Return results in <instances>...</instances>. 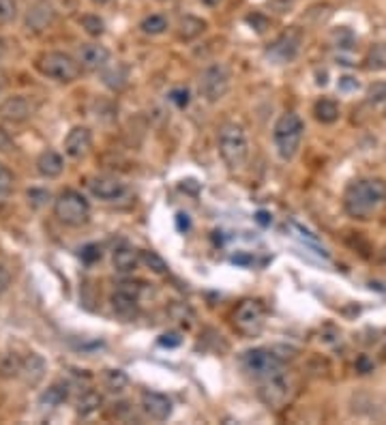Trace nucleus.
Returning a JSON list of instances; mask_svg holds the SVG:
<instances>
[{"label": "nucleus", "mask_w": 386, "mask_h": 425, "mask_svg": "<svg viewBox=\"0 0 386 425\" xmlns=\"http://www.w3.org/2000/svg\"><path fill=\"white\" fill-rule=\"evenodd\" d=\"M386 207L384 178H356L344 191V209L352 219L369 221Z\"/></svg>", "instance_id": "1"}, {"label": "nucleus", "mask_w": 386, "mask_h": 425, "mask_svg": "<svg viewBox=\"0 0 386 425\" xmlns=\"http://www.w3.org/2000/svg\"><path fill=\"white\" fill-rule=\"evenodd\" d=\"M217 146H219L221 162L228 166V170L238 172L247 166L252 146H249L247 131L240 125H236V123L221 125V129L217 133Z\"/></svg>", "instance_id": "2"}, {"label": "nucleus", "mask_w": 386, "mask_h": 425, "mask_svg": "<svg viewBox=\"0 0 386 425\" xmlns=\"http://www.w3.org/2000/svg\"><path fill=\"white\" fill-rule=\"evenodd\" d=\"M305 138V123L297 112H283L272 127V142L283 162H292L299 155Z\"/></svg>", "instance_id": "3"}, {"label": "nucleus", "mask_w": 386, "mask_h": 425, "mask_svg": "<svg viewBox=\"0 0 386 425\" xmlns=\"http://www.w3.org/2000/svg\"><path fill=\"white\" fill-rule=\"evenodd\" d=\"M240 367L247 376H252L258 383H264L268 378L286 374V363L279 354L268 348H252L240 354Z\"/></svg>", "instance_id": "4"}, {"label": "nucleus", "mask_w": 386, "mask_h": 425, "mask_svg": "<svg viewBox=\"0 0 386 425\" xmlns=\"http://www.w3.org/2000/svg\"><path fill=\"white\" fill-rule=\"evenodd\" d=\"M54 217L69 228H82L90 221L88 200L76 189H62L54 198Z\"/></svg>", "instance_id": "5"}, {"label": "nucleus", "mask_w": 386, "mask_h": 425, "mask_svg": "<svg viewBox=\"0 0 386 425\" xmlns=\"http://www.w3.org/2000/svg\"><path fill=\"white\" fill-rule=\"evenodd\" d=\"M37 69L41 76L50 78L54 82L60 84H71L80 78V73L84 71L78 58H73L71 54L64 52H43L37 58Z\"/></svg>", "instance_id": "6"}, {"label": "nucleus", "mask_w": 386, "mask_h": 425, "mask_svg": "<svg viewBox=\"0 0 386 425\" xmlns=\"http://www.w3.org/2000/svg\"><path fill=\"white\" fill-rule=\"evenodd\" d=\"M230 86H232V71H230V67L223 62L209 64L198 78L200 97L209 103H219L230 93Z\"/></svg>", "instance_id": "7"}, {"label": "nucleus", "mask_w": 386, "mask_h": 425, "mask_svg": "<svg viewBox=\"0 0 386 425\" xmlns=\"http://www.w3.org/2000/svg\"><path fill=\"white\" fill-rule=\"evenodd\" d=\"M234 329L247 338H256V335L262 333L264 322H266V309L260 301L247 299L243 301L236 309H234Z\"/></svg>", "instance_id": "8"}, {"label": "nucleus", "mask_w": 386, "mask_h": 425, "mask_svg": "<svg viewBox=\"0 0 386 425\" xmlns=\"http://www.w3.org/2000/svg\"><path fill=\"white\" fill-rule=\"evenodd\" d=\"M140 295H142V286L135 281H121L116 284L114 293L109 295V303L114 314L121 316L123 320H131L138 314V303H140Z\"/></svg>", "instance_id": "9"}, {"label": "nucleus", "mask_w": 386, "mask_h": 425, "mask_svg": "<svg viewBox=\"0 0 386 425\" xmlns=\"http://www.w3.org/2000/svg\"><path fill=\"white\" fill-rule=\"evenodd\" d=\"M258 395L268 408H283L292 397V385L288 380V372L260 383Z\"/></svg>", "instance_id": "10"}, {"label": "nucleus", "mask_w": 386, "mask_h": 425, "mask_svg": "<svg viewBox=\"0 0 386 425\" xmlns=\"http://www.w3.org/2000/svg\"><path fill=\"white\" fill-rule=\"evenodd\" d=\"M301 43H303V33L299 28H288L275 39V43L268 48L266 54L277 64H286V62H292L294 58H297V54L301 50Z\"/></svg>", "instance_id": "11"}, {"label": "nucleus", "mask_w": 386, "mask_h": 425, "mask_svg": "<svg viewBox=\"0 0 386 425\" xmlns=\"http://www.w3.org/2000/svg\"><path fill=\"white\" fill-rule=\"evenodd\" d=\"M88 189L97 200L101 202H116V200H123L127 196V183H123L116 176H93L88 181Z\"/></svg>", "instance_id": "12"}, {"label": "nucleus", "mask_w": 386, "mask_h": 425, "mask_svg": "<svg viewBox=\"0 0 386 425\" xmlns=\"http://www.w3.org/2000/svg\"><path fill=\"white\" fill-rule=\"evenodd\" d=\"M33 114H35V105L24 95L7 97L3 103H0V119L11 123V125H24L33 119Z\"/></svg>", "instance_id": "13"}, {"label": "nucleus", "mask_w": 386, "mask_h": 425, "mask_svg": "<svg viewBox=\"0 0 386 425\" xmlns=\"http://www.w3.org/2000/svg\"><path fill=\"white\" fill-rule=\"evenodd\" d=\"M64 155L71 159H84L93 148V131L84 125H76L62 140Z\"/></svg>", "instance_id": "14"}, {"label": "nucleus", "mask_w": 386, "mask_h": 425, "mask_svg": "<svg viewBox=\"0 0 386 425\" xmlns=\"http://www.w3.org/2000/svg\"><path fill=\"white\" fill-rule=\"evenodd\" d=\"M140 408L142 413L150 419V421H168L172 417V399L161 395V393H155V391H144L142 397H140Z\"/></svg>", "instance_id": "15"}, {"label": "nucleus", "mask_w": 386, "mask_h": 425, "mask_svg": "<svg viewBox=\"0 0 386 425\" xmlns=\"http://www.w3.org/2000/svg\"><path fill=\"white\" fill-rule=\"evenodd\" d=\"M56 19V9L52 5V0H37L26 11V28L33 33H43L45 28H50Z\"/></svg>", "instance_id": "16"}, {"label": "nucleus", "mask_w": 386, "mask_h": 425, "mask_svg": "<svg viewBox=\"0 0 386 425\" xmlns=\"http://www.w3.org/2000/svg\"><path fill=\"white\" fill-rule=\"evenodd\" d=\"M109 50L101 43H84L78 52V60L84 71H103L109 64Z\"/></svg>", "instance_id": "17"}, {"label": "nucleus", "mask_w": 386, "mask_h": 425, "mask_svg": "<svg viewBox=\"0 0 386 425\" xmlns=\"http://www.w3.org/2000/svg\"><path fill=\"white\" fill-rule=\"evenodd\" d=\"M140 264H142L140 252L133 250L131 245H121V248H116L114 254H112V266H114V271L121 275H131Z\"/></svg>", "instance_id": "18"}, {"label": "nucleus", "mask_w": 386, "mask_h": 425, "mask_svg": "<svg viewBox=\"0 0 386 425\" xmlns=\"http://www.w3.org/2000/svg\"><path fill=\"white\" fill-rule=\"evenodd\" d=\"M37 172L43 176V178H58L62 172H64V159H62V155L48 148V150H43L39 157H37Z\"/></svg>", "instance_id": "19"}, {"label": "nucleus", "mask_w": 386, "mask_h": 425, "mask_svg": "<svg viewBox=\"0 0 386 425\" xmlns=\"http://www.w3.org/2000/svg\"><path fill=\"white\" fill-rule=\"evenodd\" d=\"M19 376L24 378V383L30 385V387H37L43 376H45V361L41 359L39 354L30 352L26 359H21V370H19Z\"/></svg>", "instance_id": "20"}, {"label": "nucleus", "mask_w": 386, "mask_h": 425, "mask_svg": "<svg viewBox=\"0 0 386 425\" xmlns=\"http://www.w3.org/2000/svg\"><path fill=\"white\" fill-rule=\"evenodd\" d=\"M204 31H207V21L195 17V15H185L178 19V26H176V37L180 41H193L198 39Z\"/></svg>", "instance_id": "21"}, {"label": "nucleus", "mask_w": 386, "mask_h": 425, "mask_svg": "<svg viewBox=\"0 0 386 425\" xmlns=\"http://www.w3.org/2000/svg\"><path fill=\"white\" fill-rule=\"evenodd\" d=\"M103 84L112 91H123V88L129 84V71L125 64H116V67H105L103 69Z\"/></svg>", "instance_id": "22"}, {"label": "nucleus", "mask_w": 386, "mask_h": 425, "mask_svg": "<svg viewBox=\"0 0 386 425\" xmlns=\"http://www.w3.org/2000/svg\"><path fill=\"white\" fill-rule=\"evenodd\" d=\"M313 114H315L317 123L333 125V123L339 121V105L333 99H320V101H315V105H313Z\"/></svg>", "instance_id": "23"}, {"label": "nucleus", "mask_w": 386, "mask_h": 425, "mask_svg": "<svg viewBox=\"0 0 386 425\" xmlns=\"http://www.w3.org/2000/svg\"><path fill=\"white\" fill-rule=\"evenodd\" d=\"M170 28V19L164 13H150L140 21V31L148 37L164 35Z\"/></svg>", "instance_id": "24"}, {"label": "nucleus", "mask_w": 386, "mask_h": 425, "mask_svg": "<svg viewBox=\"0 0 386 425\" xmlns=\"http://www.w3.org/2000/svg\"><path fill=\"white\" fill-rule=\"evenodd\" d=\"M67 397H69V387H67L64 383H54L52 387H48L41 393V404L56 408V406L64 404Z\"/></svg>", "instance_id": "25"}, {"label": "nucleus", "mask_w": 386, "mask_h": 425, "mask_svg": "<svg viewBox=\"0 0 386 425\" xmlns=\"http://www.w3.org/2000/svg\"><path fill=\"white\" fill-rule=\"evenodd\" d=\"M365 69L367 71H386V43H376L365 54Z\"/></svg>", "instance_id": "26"}, {"label": "nucleus", "mask_w": 386, "mask_h": 425, "mask_svg": "<svg viewBox=\"0 0 386 425\" xmlns=\"http://www.w3.org/2000/svg\"><path fill=\"white\" fill-rule=\"evenodd\" d=\"M103 385L109 393H123L129 387V378L123 370H105L103 372Z\"/></svg>", "instance_id": "27"}, {"label": "nucleus", "mask_w": 386, "mask_h": 425, "mask_svg": "<svg viewBox=\"0 0 386 425\" xmlns=\"http://www.w3.org/2000/svg\"><path fill=\"white\" fill-rule=\"evenodd\" d=\"M101 395L95 393V391H86L80 399H78V406H76V413L80 417H90V415H95L99 408H101Z\"/></svg>", "instance_id": "28"}, {"label": "nucleus", "mask_w": 386, "mask_h": 425, "mask_svg": "<svg viewBox=\"0 0 386 425\" xmlns=\"http://www.w3.org/2000/svg\"><path fill=\"white\" fill-rule=\"evenodd\" d=\"M140 258H142V264H146L148 266V271H152V273H157V275H166L168 273V264H166V260L159 256L157 252H152V250H144V252H140Z\"/></svg>", "instance_id": "29"}, {"label": "nucleus", "mask_w": 386, "mask_h": 425, "mask_svg": "<svg viewBox=\"0 0 386 425\" xmlns=\"http://www.w3.org/2000/svg\"><path fill=\"white\" fill-rule=\"evenodd\" d=\"M80 24H82V28H84L90 37H101V35L105 33V21H103L99 15H93V13L82 15Z\"/></svg>", "instance_id": "30"}, {"label": "nucleus", "mask_w": 386, "mask_h": 425, "mask_svg": "<svg viewBox=\"0 0 386 425\" xmlns=\"http://www.w3.org/2000/svg\"><path fill=\"white\" fill-rule=\"evenodd\" d=\"M13 187H15V174L5 164H0V200L9 198Z\"/></svg>", "instance_id": "31"}, {"label": "nucleus", "mask_w": 386, "mask_h": 425, "mask_svg": "<svg viewBox=\"0 0 386 425\" xmlns=\"http://www.w3.org/2000/svg\"><path fill=\"white\" fill-rule=\"evenodd\" d=\"M15 17H17L15 0H0V24H11Z\"/></svg>", "instance_id": "32"}, {"label": "nucleus", "mask_w": 386, "mask_h": 425, "mask_svg": "<svg viewBox=\"0 0 386 425\" xmlns=\"http://www.w3.org/2000/svg\"><path fill=\"white\" fill-rule=\"evenodd\" d=\"M386 101V82H378L369 88V93H367V103H382Z\"/></svg>", "instance_id": "33"}, {"label": "nucleus", "mask_w": 386, "mask_h": 425, "mask_svg": "<svg viewBox=\"0 0 386 425\" xmlns=\"http://www.w3.org/2000/svg\"><path fill=\"white\" fill-rule=\"evenodd\" d=\"M297 5V0H268V9L277 15H283V13H290Z\"/></svg>", "instance_id": "34"}, {"label": "nucleus", "mask_w": 386, "mask_h": 425, "mask_svg": "<svg viewBox=\"0 0 386 425\" xmlns=\"http://www.w3.org/2000/svg\"><path fill=\"white\" fill-rule=\"evenodd\" d=\"M337 88H339L342 93H352V91H358V82H356V78H352V76H344V78H339Z\"/></svg>", "instance_id": "35"}, {"label": "nucleus", "mask_w": 386, "mask_h": 425, "mask_svg": "<svg viewBox=\"0 0 386 425\" xmlns=\"http://www.w3.org/2000/svg\"><path fill=\"white\" fill-rule=\"evenodd\" d=\"M101 258V248L99 245H86V248L82 250V260L86 262H95Z\"/></svg>", "instance_id": "36"}, {"label": "nucleus", "mask_w": 386, "mask_h": 425, "mask_svg": "<svg viewBox=\"0 0 386 425\" xmlns=\"http://www.w3.org/2000/svg\"><path fill=\"white\" fill-rule=\"evenodd\" d=\"M9 284H11V275L5 268V264H0V295H3L5 290L9 288Z\"/></svg>", "instance_id": "37"}, {"label": "nucleus", "mask_w": 386, "mask_h": 425, "mask_svg": "<svg viewBox=\"0 0 386 425\" xmlns=\"http://www.w3.org/2000/svg\"><path fill=\"white\" fill-rule=\"evenodd\" d=\"M159 344H161V346H178L180 338H178V333H166L164 338L159 340Z\"/></svg>", "instance_id": "38"}, {"label": "nucleus", "mask_w": 386, "mask_h": 425, "mask_svg": "<svg viewBox=\"0 0 386 425\" xmlns=\"http://www.w3.org/2000/svg\"><path fill=\"white\" fill-rule=\"evenodd\" d=\"M172 101H176L180 107H183V105L189 103V93H187V91H174V93H172Z\"/></svg>", "instance_id": "39"}, {"label": "nucleus", "mask_w": 386, "mask_h": 425, "mask_svg": "<svg viewBox=\"0 0 386 425\" xmlns=\"http://www.w3.org/2000/svg\"><path fill=\"white\" fill-rule=\"evenodd\" d=\"M9 148H11V140L7 133L0 129V150H9Z\"/></svg>", "instance_id": "40"}, {"label": "nucleus", "mask_w": 386, "mask_h": 425, "mask_svg": "<svg viewBox=\"0 0 386 425\" xmlns=\"http://www.w3.org/2000/svg\"><path fill=\"white\" fill-rule=\"evenodd\" d=\"M5 54H7V41H5L3 37H0V62H3Z\"/></svg>", "instance_id": "41"}, {"label": "nucleus", "mask_w": 386, "mask_h": 425, "mask_svg": "<svg viewBox=\"0 0 386 425\" xmlns=\"http://www.w3.org/2000/svg\"><path fill=\"white\" fill-rule=\"evenodd\" d=\"M204 5H209V7H215L217 3H221V0H202Z\"/></svg>", "instance_id": "42"}, {"label": "nucleus", "mask_w": 386, "mask_h": 425, "mask_svg": "<svg viewBox=\"0 0 386 425\" xmlns=\"http://www.w3.org/2000/svg\"><path fill=\"white\" fill-rule=\"evenodd\" d=\"M93 3H95V5H99V7H103L105 3H109V0H93Z\"/></svg>", "instance_id": "43"}, {"label": "nucleus", "mask_w": 386, "mask_h": 425, "mask_svg": "<svg viewBox=\"0 0 386 425\" xmlns=\"http://www.w3.org/2000/svg\"><path fill=\"white\" fill-rule=\"evenodd\" d=\"M0 95H3V82H0Z\"/></svg>", "instance_id": "44"}]
</instances>
